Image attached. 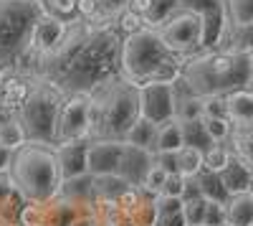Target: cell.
Returning a JSON list of instances; mask_svg holds the SVG:
<instances>
[{
  "label": "cell",
  "instance_id": "1",
  "mask_svg": "<svg viewBox=\"0 0 253 226\" xmlns=\"http://www.w3.org/2000/svg\"><path fill=\"white\" fill-rule=\"evenodd\" d=\"M122 33L114 23L74 20L58 44L38 56L28 76H43L63 92H91L99 81L119 74Z\"/></svg>",
  "mask_w": 253,
  "mask_h": 226
},
{
  "label": "cell",
  "instance_id": "2",
  "mask_svg": "<svg viewBox=\"0 0 253 226\" xmlns=\"http://www.w3.org/2000/svg\"><path fill=\"white\" fill-rule=\"evenodd\" d=\"M253 81L251 51H205L190 56L180 69V84L193 97H228Z\"/></svg>",
  "mask_w": 253,
  "mask_h": 226
},
{
  "label": "cell",
  "instance_id": "3",
  "mask_svg": "<svg viewBox=\"0 0 253 226\" xmlns=\"http://www.w3.org/2000/svg\"><path fill=\"white\" fill-rule=\"evenodd\" d=\"M89 94V140H124L139 119V87L122 74L86 92Z\"/></svg>",
  "mask_w": 253,
  "mask_h": 226
},
{
  "label": "cell",
  "instance_id": "4",
  "mask_svg": "<svg viewBox=\"0 0 253 226\" xmlns=\"http://www.w3.org/2000/svg\"><path fill=\"white\" fill-rule=\"evenodd\" d=\"M180 56L162 44L155 28H142L122 38L119 74L132 84H175L180 79Z\"/></svg>",
  "mask_w": 253,
  "mask_h": 226
},
{
  "label": "cell",
  "instance_id": "5",
  "mask_svg": "<svg viewBox=\"0 0 253 226\" xmlns=\"http://www.w3.org/2000/svg\"><path fill=\"white\" fill-rule=\"evenodd\" d=\"M13 188L20 193L26 203H43L53 196H58L63 178L58 170L56 148L43 145V142L26 140L20 148L13 150L10 166L5 170Z\"/></svg>",
  "mask_w": 253,
  "mask_h": 226
},
{
  "label": "cell",
  "instance_id": "6",
  "mask_svg": "<svg viewBox=\"0 0 253 226\" xmlns=\"http://www.w3.org/2000/svg\"><path fill=\"white\" fill-rule=\"evenodd\" d=\"M43 15L38 0H0V69L15 71L28 51L31 33Z\"/></svg>",
  "mask_w": 253,
  "mask_h": 226
},
{
  "label": "cell",
  "instance_id": "7",
  "mask_svg": "<svg viewBox=\"0 0 253 226\" xmlns=\"http://www.w3.org/2000/svg\"><path fill=\"white\" fill-rule=\"evenodd\" d=\"M31 79H33L31 94L23 102V107L15 112V117L23 125L26 140L56 145V117L66 94L43 76H31Z\"/></svg>",
  "mask_w": 253,
  "mask_h": 226
},
{
  "label": "cell",
  "instance_id": "8",
  "mask_svg": "<svg viewBox=\"0 0 253 226\" xmlns=\"http://www.w3.org/2000/svg\"><path fill=\"white\" fill-rule=\"evenodd\" d=\"M155 31L175 56H195L203 49V20L187 8H177Z\"/></svg>",
  "mask_w": 253,
  "mask_h": 226
},
{
  "label": "cell",
  "instance_id": "9",
  "mask_svg": "<svg viewBox=\"0 0 253 226\" xmlns=\"http://www.w3.org/2000/svg\"><path fill=\"white\" fill-rule=\"evenodd\" d=\"M89 140V94H66L56 117V145L61 142Z\"/></svg>",
  "mask_w": 253,
  "mask_h": 226
},
{
  "label": "cell",
  "instance_id": "10",
  "mask_svg": "<svg viewBox=\"0 0 253 226\" xmlns=\"http://www.w3.org/2000/svg\"><path fill=\"white\" fill-rule=\"evenodd\" d=\"M79 206L61 193L43 201V203H26L20 214V226H76Z\"/></svg>",
  "mask_w": 253,
  "mask_h": 226
},
{
  "label": "cell",
  "instance_id": "11",
  "mask_svg": "<svg viewBox=\"0 0 253 226\" xmlns=\"http://www.w3.org/2000/svg\"><path fill=\"white\" fill-rule=\"evenodd\" d=\"M177 8H187L203 20V51L215 49L225 36V0H177Z\"/></svg>",
  "mask_w": 253,
  "mask_h": 226
},
{
  "label": "cell",
  "instance_id": "12",
  "mask_svg": "<svg viewBox=\"0 0 253 226\" xmlns=\"http://www.w3.org/2000/svg\"><path fill=\"white\" fill-rule=\"evenodd\" d=\"M139 117L162 125L175 119V87L172 84H139Z\"/></svg>",
  "mask_w": 253,
  "mask_h": 226
},
{
  "label": "cell",
  "instance_id": "13",
  "mask_svg": "<svg viewBox=\"0 0 253 226\" xmlns=\"http://www.w3.org/2000/svg\"><path fill=\"white\" fill-rule=\"evenodd\" d=\"M124 148V140H89V175H117Z\"/></svg>",
  "mask_w": 253,
  "mask_h": 226
},
{
  "label": "cell",
  "instance_id": "14",
  "mask_svg": "<svg viewBox=\"0 0 253 226\" xmlns=\"http://www.w3.org/2000/svg\"><path fill=\"white\" fill-rule=\"evenodd\" d=\"M56 148V160L63 180H71L79 175L89 173V140H76V142H61Z\"/></svg>",
  "mask_w": 253,
  "mask_h": 226
},
{
  "label": "cell",
  "instance_id": "15",
  "mask_svg": "<svg viewBox=\"0 0 253 226\" xmlns=\"http://www.w3.org/2000/svg\"><path fill=\"white\" fill-rule=\"evenodd\" d=\"M33 79L20 71H5L0 81V114H15L31 94Z\"/></svg>",
  "mask_w": 253,
  "mask_h": 226
},
{
  "label": "cell",
  "instance_id": "16",
  "mask_svg": "<svg viewBox=\"0 0 253 226\" xmlns=\"http://www.w3.org/2000/svg\"><path fill=\"white\" fill-rule=\"evenodd\" d=\"M150 168H152V153L150 150H142V148H134V145L126 142L124 158H122V166H119V173L117 175L122 180H126L129 186L139 188Z\"/></svg>",
  "mask_w": 253,
  "mask_h": 226
},
{
  "label": "cell",
  "instance_id": "17",
  "mask_svg": "<svg viewBox=\"0 0 253 226\" xmlns=\"http://www.w3.org/2000/svg\"><path fill=\"white\" fill-rule=\"evenodd\" d=\"M26 209V201L13 188L10 178L0 175V226H15L20 224V214Z\"/></svg>",
  "mask_w": 253,
  "mask_h": 226
},
{
  "label": "cell",
  "instance_id": "18",
  "mask_svg": "<svg viewBox=\"0 0 253 226\" xmlns=\"http://www.w3.org/2000/svg\"><path fill=\"white\" fill-rule=\"evenodd\" d=\"M129 8L144 20L147 28H157L177 10V0H129Z\"/></svg>",
  "mask_w": 253,
  "mask_h": 226
},
{
  "label": "cell",
  "instance_id": "19",
  "mask_svg": "<svg viewBox=\"0 0 253 226\" xmlns=\"http://www.w3.org/2000/svg\"><path fill=\"white\" fill-rule=\"evenodd\" d=\"M251 178H253V170L246 166L243 160H238L233 153H230L228 166L220 170V180H223L225 191H228L230 196H233V193H243V191H248Z\"/></svg>",
  "mask_w": 253,
  "mask_h": 226
},
{
  "label": "cell",
  "instance_id": "20",
  "mask_svg": "<svg viewBox=\"0 0 253 226\" xmlns=\"http://www.w3.org/2000/svg\"><path fill=\"white\" fill-rule=\"evenodd\" d=\"M225 221L233 224V226H253V196L248 191L228 196Z\"/></svg>",
  "mask_w": 253,
  "mask_h": 226
},
{
  "label": "cell",
  "instance_id": "21",
  "mask_svg": "<svg viewBox=\"0 0 253 226\" xmlns=\"http://www.w3.org/2000/svg\"><path fill=\"white\" fill-rule=\"evenodd\" d=\"M230 145H233L230 153L253 170V122H243V125L230 127Z\"/></svg>",
  "mask_w": 253,
  "mask_h": 226
},
{
  "label": "cell",
  "instance_id": "22",
  "mask_svg": "<svg viewBox=\"0 0 253 226\" xmlns=\"http://www.w3.org/2000/svg\"><path fill=\"white\" fill-rule=\"evenodd\" d=\"M182 148V125L180 119H167L162 125H157V135H155V145L152 153H175Z\"/></svg>",
  "mask_w": 253,
  "mask_h": 226
},
{
  "label": "cell",
  "instance_id": "23",
  "mask_svg": "<svg viewBox=\"0 0 253 226\" xmlns=\"http://www.w3.org/2000/svg\"><path fill=\"white\" fill-rule=\"evenodd\" d=\"M228 105V119L233 125H243V122H253V92L238 89L225 97Z\"/></svg>",
  "mask_w": 253,
  "mask_h": 226
},
{
  "label": "cell",
  "instance_id": "24",
  "mask_svg": "<svg viewBox=\"0 0 253 226\" xmlns=\"http://www.w3.org/2000/svg\"><path fill=\"white\" fill-rule=\"evenodd\" d=\"M41 10L48 18H56L61 23H74L79 20V0H38Z\"/></svg>",
  "mask_w": 253,
  "mask_h": 226
},
{
  "label": "cell",
  "instance_id": "25",
  "mask_svg": "<svg viewBox=\"0 0 253 226\" xmlns=\"http://www.w3.org/2000/svg\"><path fill=\"white\" fill-rule=\"evenodd\" d=\"M155 135H157V125H155V122L139 117L134 125L129 127V132L124 135V142H129V145H134V148H142V150H150L152 153Z\"/></svg>",
  "mask_w": 253,
  "mask_h": 226
},
{
  "label": "cell",
  "instance_id": "26",
  "mask_svg": "<svg viewBox=\"0 0 253 226\" xmlns=\"http://www.w3.org/2000/svg\"><path fill=\"white\" fill-rule=\"evenodd\" d=\"M198 186H200V196L205 201H218V203H225L228 201V191L223 186V180H220V173H213V170H200L198 175Z\"/></svg>",
  "mask_w": 253,
  "mask_h": 226
},
{
  "label": "cell",
  "instance_id": "27",
  "mask_svg": "<svg viewBox=\"0 0 253 226\" xmlns=\"http://www.w3.org/2000/svg\"><path fill=\"white\" fill-rule=\"evenodd\" d=\"M26 142V132H23V125L18 122L15 114H0V145L8 148V150H15Z\"/></svg>",
  "mask_w": 253,
  "mask_h": 226
},
{
  "label": "cell",
  "instance_id": "28",
  "mask_svg": "<svg viewBox=\"0 0 253 226\" xmlns=\"http://www.w3.org/2000/svg\"><path fill=\"white\" fill-rule=\"evenodd\" d=\"M225 18L230 28L253 26V0H225Z\"/></svg>",
  "mask_w": 253,
  "mask_h": 226
},
{
  "label": "cell",
  "instance_id": "29",
  "mask_svg": "<svg viewBox=\"0 0 253 226\" xmlns=\"http://www.w3.org/2000/svg\"><path fill=\"white\" fill-rule=\"evenodd\" d=\"M180 125H182V145L198 148V150H208L210 145H215L205 132L203 117L200 119H185V122H180Z\"/></svg>",
  "mask_w": 253,
  "mask_h": 226
},
{
  "label": "cell",
  "instance_id": "30",
  "mask_svg": "<svg viewBox=\"0 0 253 226\" xmlns=\"http://www.w3.org/2000/svg\"><path fill=\"white\" fill-rule=\"evenodd\" d=\"M203 153L205 150H198V148H190V145H182L175 155H177V173L182 178H193L203 170Z\"/></svg>",
  "mask_w": 253,
  "mask_h": 226
},
{
  "label": "cell",
  "instance_id": "31",
  "mask_svg": "<svg viewBox=\"0 0 253 226\" xmlns=\"http://www.w3.org/2000/svg\"><path fill=\"white\" fill-rule=\"evenodd\" d=\"M94 23H114L122 10L129 8V0H94Z\"/></svg>",
  "mask_w": 253,
  "mask_h": 226
},
{
  "label": "cell",
  "instance_id": "32",
  "mask_svg": "<svg viewBox=\"0 0 253 226\" xmlns=\"http://www.w3.org/2000/svg\"><path fill=\"white\" fill-rule=\"evenodd\" d=\"M228 160H230V153L215 142V145H210V148L203 153V168H205V170H213V173H220V170L228 166Z\"/></svg>",
  "mask_w": 253,
  "mask_h": 226
},
{
  "label": "cell",
  "instance_id": "33",
  "mask_svg": "<svg viewBox=\"0 0 253 226\" xmlns=\"http://www.w3.org/2000/svg\"><path fill=\"white\" fill-rule=\"evenodd\" d=\"M114 26H117V31L122 33V38H124V36H132V33H137V31H142V28H147L144 20H142L132 8L122 10V13L117 15V20H114Z\"/></svg>",
  "mask_w": 253,
  "mask_h": 226
},
{
  "label": "cell",
  "instance_id": "34",
  "mask_svg": "<svg viewBox=\"0 0 253 226\" xmlns=\"http://www.w3.org/2000/svg\"><path fill=\"white\" fill-rule=\"evenodd\" d=\"M203 125H205V132L213 142H220L225 137H230V127L233 122L230 119H218V117H203Z\"/></svg>",
  "mask_w": 253,
  "mask_h": 226
},
{
  "label": "cell",
  "instance_id": "35",
  "mask_svg": "<svg viewBox=\"0 0 253 226\" xmlns=\"http://www.w3.org/2000/svg\"><path fill=\"white\" fill-rule=\"evenodd\" d=\"M205 206H208V201H205V198L185 201V203H182L185 224H187V226H198V224H203V221H205Z\"/></svg>",
  "mask_w": 253,
  "mask_h": 226
},
{
  "label": "cell",
  "instance_id": "36",
  "mask_svg": "<svg viewBox=\"0 0 253 226\" xmlns=\"http://www.w3.org/2000/svg\"><path fill=\"white\" fill-rule=\"evenodd\" d=\"M167 175H170V173H167L165 168H160V166H155V163H152V168L147 170V175H144V180H142V188L157 196V193H160V188L165 186Z\"/></svg>",
  "mask_w": 253,
  "mask_h": 226
},
{
  "label": "cell",
  "instance_id": "37",
  "mask_svg": "<svg viewBox=\"0 0 253 226\" xmlns=\"http://www.w3.org/2000/svg\"><path fill=\"white\" fill-rule=\"evenodd\" d=\"M203 117L228 119V105H225V97H205V99H203Z\"/></svg>",
  "mask_w": 253,
  "mask_h": 226
},
{
  "label": "cell",
  "instance_id": "38",
  "mask_svg": "<svg viewBox=\"0 0 253 226\" xmlns=\"http://www.w3.org/2000/svg\"><path fill=\"white\" fill-rule=\"evenodd\" d=\"M182 191H185V178H182L180 173H170L157 196H165V198H182Z\"/></svg>",
  "mask_w": 253,
  "mask_h": 226
},
{
  "label": "cell",
  "instance_id": "39",
  "mask_svg": "<svg viewBox=\"0 0 253 226\" xmlns=\"http://www.w3.org/2000/svg\"><path fill=\"white\" fill-rule=\"evenodd\" d=\"M182 198H165V196H157L155 198V211L157 216H172V214H180L182 211Z\"/></svg>",
  "mask_w": 253,
  "mask_h": 226
},
{
  "label": "cell",
  "instance_id": "40",
  "mask_svg": "<svg viewBox=\"0 0 253 226\" xmlns=\"http://www.w3.org/2000/svg\"><path fill=\"white\" fill-rule=\"evenodd\" d=\"M225 221V203H218V201H208L205 206V226H218Z\"/></svg>",
  "mask_w": 253,
  "mask_h": 226
},
{
  "label": "cell",
  "instance_id": "41",
  "mask_svg": "<svg viewBox=\"0 0 253 226\" xmlns=\"http://www.w3.org/2000/svg\"><path fill=\"white\" fill-rule=\"evenodd\" d=\"M175 153H152V163L160 166V168H165L167 173H177V155Z\"/></svg>",
  "mask_w": 253,
  "mask_h": 226
},
{
  "label": "cell",
  "instance_id": "42",
  "mask_svg": "<svg viewBox=\"0 0 253 226\" xmlns=\"http://www.w3.org/2000/svg\"><path fill=\"white\" fill-rule=\"evenodd\" d=\"M155 226H187V224H185V216L180 211V214H172V216H157Z\"/></svg>",
  "mask_w": 253,
  "mask_h": 226
},
{
  "label": "cell",
  "instance_id": "43",
  "mask_svg": "<svg viewBox=\"0 0 253 226\" xmlns=\"http://www.w3.org/2000/svg\"><path fill=\"white\" fill-rule=\"evenodd\" d=\"M10 155H13V150H8V148L0 145V175L8 170V166H10Z\"/></svg>",
  "mask_w": 253,
  "mask_h": 226
},
{
  "label": "cell",
  "instance_id": "44",
  "mask_svg": "<svg viewBox=\"0 0 253 226\" xmlns=\"http://www.w3.org/2000/svg\"><path fill=\"white\" fill-rule=\"evenodd\" d=\"M248 193L253 196V178H251V183H248Z\"/></svg>",
  "mask_w": 253,
  "mask_h": 226
},
{
  "label": "cell",
  "instance_id": "45",
  "mask_svg": "<svg viewBox=\"0 0 253 226\" xmlns=\"http://www.w3.org/2000/svg\"><path fill=\"white\" fill-rule=\"evenodd\" d=\"M218 226H233V224H228V221H223V224H218Z\"/></svg>",
  "mask_w": 253,
  "mask_h": 226
},
{
  "label": "cell",
  "instance_id": "46",
  "mask_svg": "<svg viewBox=\"0 0 253 226\" xmlns=\"http://www.w3.org/2000/svg\"><path fill=\"white\" fill-rule=\"evenodd\" d=\"M3 76H5V71H3V69H0V81H3Z\"/></svg>",
  "mask_w": 253,
  "mask_h": 226
},
{
  "label": "cell",
  "instance_id": "47",
  "mask_svg": "<svg viewBox=\"0 0 253 226\" xmlns=\"http://www.w3.org/2000/svg\"><path fill=\"white\" fill-rule=\"evenodd\" d=\"M198 226H205V224H198Z\"/></svg>",
  "mask_w": 253,
  "mask_h": 226
}]
</instances>
